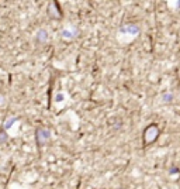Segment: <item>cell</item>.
Wrapping results in <instances>:
<instances>
[{
	"instance_id": "7",
	"label": "cell",
	"mask_w": 180,
	"mask_h": 189,
	"mask_svg": "<svg viewBox=\"0 0 180 189\" xmlns=\"http://www.w3.org/2000/svg\"><path fill=\"white\" fill-rule=\"evenodd\" d=\"M56 102H61V100H63V94L62 93H59V94H56V99H55Z\"/></svg>"
},
{
	"instance_id": "1",
	"label": "cell",
	"mask_w": 180,
	"mask_h": 189,
	"mask_svg": "<svg viewBox=\"0 0 180 189\" xmlns=\"http://www.w3.org/2000/svg\"><path fill=\"white\" fill-rule=\"evenodd\" d=\"M49 137H51L49 130H47V128H38V130H37V141H38V144H42V142L45 141V140H48Z\"/></svg>"
},
{
	"instance_id": "6",
	"label": "cell",
	"mask_w": 180,
	"mask_h": 189,
	"mask_svg": "<svg viewBox=\"0 0 180 189\" xmlns=\"http://www.w3.org/2000/svg\"><path fill=\"white\" fill-rule=\"evenodd\" d=\"M62 35H63V37H68V38H71V37H73L75 34H72V32H69V31H63Z\"/></svg>"
},
{
	"instance_id": "2",
	"label": "cell",
	"mask_w": 180,
	"mask_h": 189,
	"mask_svg": "<svg viewBox=\"0 0 180 189\" xmlns=\"http://www.w3.org/2000/svg\"><path fill=\"white\" fill-rule=\"evenodd\" d=\"M121 32H131V34H138V27L135 25H125L121 28Z\"/></svg>"
},
{
	"instance_id": "4",
	"label": "cell",
	"mask_w": 180,
	"mask_h": 189,
	"mask_svg": "<svg viewBox=\"0 0 180 189\" xmlns=\"http://www.w3.org/2000/svg\"><path fill=\"white\" fill-rule=\"evenodd\" d=\"M17 121V117H11V118H8L7 120V123H4V128H6V130H7V128H10V127L13 126V124H14V123H16Z\"/></svg>"
},
{
	"instance_id": "3",
	"label": "cell",
	"mask_w": 180,
	"mask_h": 189,
	"mask_svg": "<svg viewBox=\"0 0 180 189\" xmlns=\"http://www.w3.org/2000/svg\"><path fill=\"white\" fill-rule=\"evenodd\" d=\"M37 38H38L39 41H45V39H47V31H45V30H39V31L37 32Z\"/></svg>"
},
{
	"instance_id": "8",
	"label": "cell",
	"mask_w": 180,
	"mask_h": 189,
	"mask_svg": "<svg viewBox=\"0 0 180 189\" xmlns=\"http://www.w3.org/2000/svg\"><path fill=\"white\" fill-rule=\"evenodd\" d=\"M165 102H167V100H172V94L169 93V94H165V99H163Z\"/></svg>"
},
{
	"instance_id": "5",
	"label": "cell",
	"mask_w": 180,
	"mask_h": 189,
	"mask_svg": "<svg viewBox=\"0 0 180 189\" xmlns=\"http://www.w3.org/2000/svg\"><path fill=\"white\" fill-rule=\"evenodd\" d=\"M8 138V135L6 131H3V130H0V144H3V142H6Z\"/></svg>"
}]
</instances>
